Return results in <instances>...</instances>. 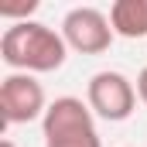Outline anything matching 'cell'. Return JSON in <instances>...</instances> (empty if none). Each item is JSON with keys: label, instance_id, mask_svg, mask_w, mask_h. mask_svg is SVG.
I'll return each instance as SVG.
<instances>
[{"label": "cell", "instance_id": "cell-6", "mask_svg": "<svg viewBox=\"0 0 147 147\" xmlns=\"http://www.w3.org/2000/svg\"><path fill=\"white\" fill-rule=\"evenodd\" d=\"M110 24L120 38H147V0H116L110 7Z\"/></svg>", "mask_w": 147, "mask_h": 147}, {"label": "cell", "instance_id": "cell-1", "mask_svg": "<svg viewBox=\"0 0 147 147\" xmlns=\"http://www.w3.org/2000/svg\"><path fill=\"white\" fill-rule=\"evenodd\" d=\"M0 58L14 72H58L69 58V45L62 31L41 24V21H21L10 24L0 34Z\"/></svg>", "mask_w": 147, "mask_h": 147}, {"label": "cell", "instance_id": "cell-5", "mask_svg": "<svg viewBox=\"0 0 147 147\" xmlns=\"http://www.w3.org/2000/svg\"><path fill=\"white\" fill-rule=\"evenodd\" d=\"M89 130H96V113L89 110V103H82L75 96H58L55 103H48L45 120H41L45 140L72 137V134H89Z\"/></svg>", "mask_w": 147, "mask_h": 147}, {"label": "cell", "instance_id": "cell-9", "mask_svg": "<svg viewBox=\"0 0 147 147\" xmlns=\"http://www.w3.org/2000/svg\"><path fill=\"white\" fill-rule=\"evenodd\" d=\"M134 86H137V96H140V103L147 106V65L137 72V82H134Z\"/></svg>", "mask_w": 147, "mask_h": 147}, {"label": "cell", "instance_id": "cell-4", "mask_svg": "<svg viewBox=\"0 0 147 147\" xmlns=\"http://www.w3.org/2000/svg\"><path fill=\"white\" fill-rule=\"evenodd\" d=\"M62 38L79 55H103V51H110L116 34H113L110 14H103L96 7H72L62 21Z\"/></svg>", "mask_w": 147, "mask_h": 147}, {"label": "cell", "instance_id": "cell-3", "mask_svg": "<svg viewBox=\"0 0 147 147\" xmlns=\"http://www.w3.org/2000/svg\"><path fill=\"white\" fill-rule=\"evenodd\" d=\"M45 110H48V99H45V89L34 75H28V72L3 75V82H0V116H3L7 127L45 120Z\"/></svg>", "mask_w": 147, "mask_h": 147}, {"label": "cell", "instance_id": "cell-10", "mask_svg": "<svg viewBox=\"0 0 147 147\" xmlns=\"http://www.w3.org/2000/svg\"><path fill=\"white\" fill-rule=\"evenodd\" d=\"M0 147H17V144H14V140H0Z\"/></svg>", "mask_w": 147, "mask_h": 147}, {"label": "cell", "instance_id": "cell-2", "mask_svg": "<svg viewBox=\"0 0 147 147\" xmlns=\"http://www.w3.org/2000/svg\"><path fill=\"white\" fill-rule=\"evenodd\" d=\"M137 86L127 79L123 72H96L89 79V89H86V103L89 110L96 113L99 120H110V123H123L130 120L137 110Z\"/></svg>", "mask_w": 147, "mask_h": 147}, {"label": "cell", "instance_id": "cell-7", "mask_svg": "<svg viewBox=\"0 0 147 147\" xmlns=\"http://www.w3.org/2000/svg\"><path fill=\"white\" fill-rule=\"evenodd\" d=\"M38 10V0H0V17L10 24L31 21V14Z\"/></svg>", "mask_w": 147, "mask_h": 147}, {"label": "cell", "instance_id": "cell-8", "mask_svg": "<svg viewBox=\"0 0 147 147\" xmlns=\"http://www.w3.org/2000/svg\"><path fill=\"white\" fill-rule=\"evenodd\" d=\"M45 147H103L99 134L89 130V134H72V137H55V140H45Z\"/></svg>", "mask_w": 147, "mask_h": 147}]
</instances>
